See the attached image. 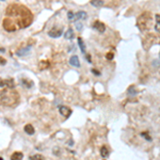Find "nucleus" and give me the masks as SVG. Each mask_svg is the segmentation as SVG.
I'll return each instance as SVG.
<instances>
[{
    "instance_id": "nucleus-1",
    "label": "nucleus",
    "mask_w": 160,
    "mask_h": 160,
    "mask_svg": "<svg viewBox=\"0 0 160 160\" xmlns=\"http://www.w3.org/2000/svg\"><path fill=\"white\" fill-rule=\"evenodd\" d=\"M62 33H63L62 29H56V28H53V29L48 31V35L50 36V38H52V39H57V38H60V36L62 35Z\"/></svg>"
},
{
    "instance_id": "nucleus-2",
    "label": "nucleus",
    "mask_w": 160,
    "mask_h": 160,
    "mask_svg": "<svg viewBox=\"0 0 160 160\" xmlns=\"http://www.w3.org/2000/svg\"><path fill=\"white\" fill-rule=\"evenodd\" d=\"M59 112L61 113L62 115L65 116V118H68V116L72 114V110L65 106H59Z\"/></svg>"
},
{
    "instance_id": "nucleus-3",
    "label": "nucleus",
    "mask_w": 160,
    "mask_h": 160,
    "mask_svg": "<svg viewBox=\"0 0 160 160\" xmlns=\"http://www.w3.org/2000/svg\"><path fill=\"white\" fill-rule=\"evenodd\" d=\"M93 29H95L96 31H98V32H105L106 27H105V25L103 24V23L97 21H95L94 25H93Z\"/></svg>"
},
{
    "instance_id": "nucleus-4",
    "label": "nucleus",
    "mask_w": 160,
    "mask_h": 160,
    "mask_svg": "<svg viewBox=\"0 0 160 160\" xmlns=\"http://www.w3.org/2000/svg\"><path fill=\"white\" fill-rule=\"evenodd\" d=\"M30 49H31V46H27V47H23V48H19L17 51H16V55L19 57H24L27 56L29 53Z\"/></svg>"
},
{
    "instance_id": "nucleus-5",
    "label": "nucleus",
    "mask_w": 160,
    "mask_h": 160,
    "mask_svg": "<svg viewBox=\"0 0 160 160\" xmlns=\"http://www.w3.org/2000/svg\"><path fill=\"white\" fill-rule=\"evenodd\" d=\"M69 63H71V65L75 66V67H79L80 66L79 58L77 56H72L71 59H69Z\"/></svg>"
},
{
    "instance_id": "nucleus-6",
    "label": "nucleus",
    "mask_w": 160,
    "mask_h": 160,
    "mask_svg": "<svg viewBox=\"0 0 160 160\" xmlns=\"http://www.w3.org/2000/svg\"><path fill=\"white\" fill-rule=\"evenodd\" d=\"M25 132L27 133V135H30V136H32V135H34V132H35V129H34V127H33L32 125H26L24 128Z\"/></svg>"
},
{
    "instance_id": "nucleus-7",
    "label": "nucleus",
    "mask_w": 160,
    "mask_h": 160,
    "mask_svg": "<svg viewBox=\"0 0 160 160\" xmlns=\"http://www.w3.org/2000/svg\"><path fill=\"white\" fill-rule=\"evenodd\" d=\"M86 13L84 11H79L75 14V19H77V21H83V19H86Z\"/></svg>"
},
{
    "instance_id": "nucleus-8",
    "label": "nucleus",
    "mask_w": 160,
    "mask_h": 160,
    "mask_svg": "<svg viewBox=\"0 0 160 160\" xmlns=\"http://www.w3.org/2000/svg\"><path fill=\"white\" fill-rule=\"evenodd\" d=\"M23 158H24V155L21 152H15L11 156V160H23Z\"/></svg>"
},
{
    "instance_id": "nucleus-9",
    "label": "nucleus",
    "mask_w": 160,
    "mask_h": 160,
    "mask_svg": "<svg viewBox=\"0 0 160 160\" xmlns=\"http://www.w3.org/2000/svg\"><path fill=\"white\" fill-rule=\"evenodd\" d=\"M64 38H65L66 40H72L73 38H74V31H73V29H67V31H66L65 33H64Z\"/></svg>"
},
{
    "instance_id": "nucleus-10",
    "label": "nucleus",
    "mask_w": 160,
    "mask_h": 160,
    "mask_svg": "<svg viewBox=\"0 0 160 160\" xmlns=\"http://www.w3.org/2000/svg\"><path fill=\"white\" fill-rule=\"evenodd\" d=\"M101 155L103 158H107L109 156V149H108L107 146H103V147L101 148Z\"/></svg>"
},
{
    "instance_id": "nucleus-11",
    "label": "nucleus",
    "mask_w": 160,
    "mask_h": 160,
    "mask_svg": "<svg viewBox=\"0 0 160 160\" xmlns=\"http://www.w3.org/2000/svg\"><path fill=\"white\" fill-rule=\"evenodd\" d=\"M78 45H79V48H80V50H81V52L86 55V46H84V43H83L81 38H78Z\"/></svg>"
},
{
    "instance_id": "nucleus-12",
    "label": "nucleus",
    "mask_w": 160,
    "mask_h": 160,
    "mask_svg": "<svg viewBox=\"0 0 160 160\" xmlns=\"http://www.w3.org/2000/svg\"><path fill=\"white\" fill-rule=\"evenodd\" d=\"M92 6H104V1L103 0H92Z\"/></svg>"
},
{
    "instance_id": "nucleus-13",
    "label": "nucleus",
    "mask_w": 160,
    "mask_h": 160,
    "mask_svg": "<svg viewBox=\"0 0 160 160\" xmlns=\"http://www.w3.org/2000/svg\"><path fill=\"white\" fill-rule=\"evenodd\" d=\"M29 160H45V158L42 156V155H33L29 158Z\"/></svg>"
},
{
    "instance_id": "nucleus-14",
    "label": "nucleus",
    "mask_w": 160,
    "mask_h": 160,
    "mask_svg": "<svg viewBox=\"0 0 160 160\" xmlns=\"http://www.w3.org/2000/svg\"><path fill=\"white\" fill-rule=\"evenodd\" d=\"M127 94L129 95V96H135V95L137 94V91L135 90V86H130V88L128 89Z\"/></svg>"
},
{
    "instance_id": "nucleus-15",
    "label": "nucleus",
    "mask_w": 160,
    "mask_h": 160,
    "mask_svg": "<svg viewBox=\"0 0 160 160\" xmlns=\"http://www.w3.org/2000/svg\"><path fill=\"white\" fill-rule=\"evenodd\" d=\"M6 86H9L10 89H13V88H14V82H13V80H12V79H8V80H6Z\"/></svg>"
},
{
    "instance_id": "nucleus-16",
    "label": "nucleus",
    "mask_w": 160,
    "mask_h": 160,
    "mask_svg": "<svg viewBox=\"0 0 160 160\" xmlns=\"http://www.w3.org/2000/svg\"><path fill=\"white\" fill-rule=\"evenodd\" d=\"M75 26H76V29L77 30H82V28H83V25H82V23L81 21H76L75 23Z\"/></svg>"
},
{
    "instance_id": "nucleus-17",
    "label": "nucleus",
    "mask_w": 160,
    "mask_h": 160,
    "mask_svg": "<svg viewBox=\"0 0 160 160\" xmlns=\"http://www.w3.org/2000/svg\"><path fill=\"white\" fill-rule=\"evenodd\" d=\"M67 16H68V19H69V21H73V19H75V14L73 12H68L67 13Z\"/></svg>"
},
{
    "instance_id": "nucleus-18",
    "label": "nucleus",
    "mask_w": 160,
    "mask_h": 160,
    "mask_svg": "<svg viewBox=\"0 0 160 160\" xmlns=\"http://www.w3.org/2000/svg\"><path fill=\"white\" fill-rule=\"evenodd\" d=\"M141 136L142 137H144V138H145L146 140H147V141H152V138L149 136H148L147 133H145V132H143V133H141Z\"/></svg>"
},
{
    "instance_id": "nucleus-19",
    "label": "nucleus",
    "mask_w": 160,
    "mask_h": 160,
    "mask_svg": "<svg viewBox=\"0 0 160 160\" xmlns=\"http://www.w3.org/2000/svg\"><path fill=\"white\" fill-rule=\"evenodd\" d=\"M92 73H93L94 75H96V76H99V75H101V73H99L98 71H96V69H94V68L92 69Z\"/></svg>"
},
{
    "instance_id": "nucleus-20",
    "label": "nucleus",
    "mask_w": 160,
    "mask_h": 160,
    "mask_svg": "<svg viewBox=\"0 0 160 160\" xmlns=\"http://www.w3.org/2000/svg\"><path fill=\"white\" fill-rule=\"evenodd\" d=\"M106 58H107V59L111 60L113 58V55H112V53H108V56H106Z\"/></svg>"
},
{
    "instance_id": "nucleus-21",
    "label": "nucleus",
    "mask_w": 160,
    "mask_h": 160,
    "mask_svg": "<svg viewBox=\"0 0 160 160\" xmlns=\"http://www.w3.org/2000/svg\"><path fill=\"white\" fill-rule=\"evenodd\" d=\"M156 19H157V24H160V15H156Z\"/></svg>"
},
{
    "instance_id": "nucleus-22",
    "label": "nucleus",
    "mask_w": 160,
    "mask_h": 160,
    "mask_svg": "<svg viewBox=\"0 0 160 160\" xmlns=\"http://www.w3.org/2000/svg\"><path fill=\"white\" fill-rule=\"evenodd\" d=\"M156 30L160 32V24H157V25H156Z\"/></svg>"
},
{
    "instance_id": "nucleus-23",
    "label": "nucleus",
    "mask_w": 160,
    "mask_h": 160,
    "mask_svg": "<svg viewBox=\"0 0 160 160\" xmlns=\"http://www.w3.org/2000/svg\"><path fill=\"white\" fill-rule=\"evenodd\" d=\"M86 60H88L89 62H91V57H89L88 55H86Z\"/></svg>"
},
{
    "instance_id": "nucleus-24",
    "label": "nucleus",
    "mask_w": 160,
    "mask_h": 160,
    "mask_svg": "<svg viewBox=\"0 0 160 160\" xmlns=\"http://www.w3.org/2000/svg\"><path fill=\"white\" fill-rule=\"evenodd\" d=\"M1 62H2V63H1V65H4V64H6V60H4V61H3V60L1 59Z\"/></svg>"
},
{
    "instance_id": "nucleus-25",
    "label": "nucleus",
    "mask_w": 160,
    "mask_h": 160,
    "mask_svg": "<svg viewBox=\"0 0 160 160\" xmlns=\"http://www.w3.org/2000/svg\"><path fill=\"white\" fill-rule=\"evenodd\" d=\"M0 160H3V158H0Z\"/></svg>"
},
{
    "instance_id": "nucleus-26",
    "label": "nucleus",
    "mask_w": 160,
    "mask_h": 160,
    "mask_svg": "<svg viewBox=\"0 0 160 160\" xmlns=\"http://www.w3.org/2000/svg\"><path fill=\"white\" fill-rule=\"evenodd\" d=\"M1 1H3V0H1Z\"/></svg>"
}]
</instances>
